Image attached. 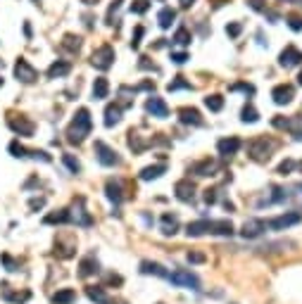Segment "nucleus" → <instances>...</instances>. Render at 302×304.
Masks as SVG:
<instances>
[{"label":"nucleus","mask_w":302,"mask_h":304,"mask_svg":"<svg viewBox=\"0 0 302 304\" xmlns=\"http://www.w3.org/2000/svg\"><path fill=\"white\" fill-rule=\"evenodd\" d=\"M205 105H207V109H212V112H221V107H224V98H221V95H207Z\"/></svg>","instance_id":"34"},{"label":"nucleus","mask_w":302,"mask_h":304,"mask_svg":"<svg viewBox=\"0 0 302 304\" xmlns=\"http://www.w3.org/2000/svg\"><path fill=\"white\" fill-rule=\"evenodd\" d=\"M214 171H217V162H212V159H202L193 167V173H198V176H212Z\"/></svg>","instance_id":"23"},{"label":"nucleus","mask_w":302,"mask_h":304,"mask_svg":"<svg viewBox=\"0 0 302 304\" xmlns=\"http://www.w3.org/2000/svg\"><path fill=\"white\" fill-rule=\"evenodd\" d=\"M83 2H86V5H93V2H98V0H83Z\"/></svg>","instance_id":"56"},{"label":"nucleus","mask_w":302,"mask_h":304,"mask_svg":"<svg viewBox=\"0 0 302 304\" xmlns=\"http://www.w3.org/2000/svg\"><path fill=\"white\" fill-rule=\"evenodd\" d=\"M7 124H10V129H12L14 133H19V135H31V133H34V124L27 119H22V117H19V119L12 117Z\"/></svg>","instance_id":"18"},{"label":"nucleus","mask_w":302,"mask_h":304,"mask_svg":"<svg viewBox=\"0 0 302 304\" xmlns=\"http://www.w3.org/2000/svg\"><path fill=\"white\" fill-rule=\"evenodd\" d=\"M240 119L245 121V124H255V121L260 119V112H257L252 105H245L243 107V112H240Z\"/></svg>","instance_id":"33"},{"label":"nucleus","mask_w":302,"mask_h":304,"mask_svg":"<svg viewBox=\"0 0 302 304\" xmlns=\"http://www.w3.org/2000/svg\"><path fill=\"white\" fill-rule=\"evenodd\" d=\"M167 171V164H155V167H145L143 171H140V178L143 181H152V178H160L162 173Z\"/></svg>","instance_id":"28"},{"label":"nucleus","mask_w":302,"mask_h":304,"mask_svg":"<svg viewBox=\"0 0 302 304\" xmlns=\"http://www.w3.org/2000/svg\"><path fill=\"white\" fill-rule=\"evenodd\" d=\"M148 7H150L148 0H134V2H131V12H136V14H145Z\"/></svg>","instance_id":"37"},{"label":"nucleus","mask_w":302,"mask_h":304,"mask_svg":"<svg viewBox=\"0 0 302 304\" xmlns=\"http://www.w3.org/2000/svg\"><path fill=\"white\" fill-rule=\"evenodd\" d=\"M67 221H71V219H69V212H65V209L57 212V214H48V216H45V224H67Z\"/></svg>","instance_id":"36"},{"label":"nucleus","mask_w":302,"mask_h":304,"mask_svg":"<svg viewBox=\"0 0 302 304\" xmlns=\"http://www.w3.org/2000/svg\"><path fill=\"white\" fill-rule=\"evenodd\" d=\"M86 295H88V300L96 304H112V300L107 297V292L102 290V288H96V285H88L86 288Z\"/></svg>","instance_id":"19"},{"label":"nucleus","mask_w":302,"mask_h":304,"mask_svg":"<svg viewBox=\"0 0 302 304\" xmlns=\"http://www.w3.org/2000/svg\"><path fill=\"white\" fill-rule=\"evenodd\" d=\"M171 40H174L176 45H188V43H191V31H188L186 27H179V31L174 34V38Z\"/></svg>","instance_id":"35"},{"label":"nucleus","mask_w":302,"mask_h":304,"mask_svg":"<svg viewBox=\"0 0 302 304\" xmlns=\"http://www.w3.org/2000/svg\"><path fill=\"white\" fill-rule=\"evenodd\" d=\"M145 109H148V114L157 117V119H165V117H169V107H167V102L162 100V98H157V95H150V98H148Z\"/></svg>","instance_id":"8"},{"label":"nucleus","mask_w":302,"mask_h":304,"mask_svg":"<svg viewBox=\"0 0 302 304\" xmlns=\"http://www.w3.org/2000/svg\"><path fill=\"white\" fill-rule=\"evenodd\" d=\"M105 193H107V198H110L114 204H119V202H122V185H119V181H107V185H105Z\"/></svg>","instance_id":"29"},{"label":"nucleus","mask_w":302,"mask_h":304,"mask_svg":"<svg viewBox=\"0 0 302 304\" xmlns=\"http://www.w3.org/2000/svg\"><path fill=\"white\" fill-rule=\"evenodd\" d=\"M0 86H2V79H0Z\"/></svg>","instance_id":"58"},{"label":"nucleus","mask_w":302,"mask_h":304,"mask_svg":"<svg viewBox=\"0 0 302 304\" xmlns=\"http://www.w3.org/2000/svg\"><path fill=\"white\" fill-rule=\"evenodd\" d=\"M140 38H143V27H136V34H134V38H131V48H134V50L140 45Z\"/></svg>","instance_id":"49"},{"label":"nucleus","mask_w":302,"mask_h":304,"mask_svg":"<svg viewBox=\"0 0 302 304\" xmlns=\"http://www.w3.org/2000/svg\"><path fill=\"white\" fill-rule=\"evenodd\" d=\"M179 88H188V91H191L193 86L188 83V81H183V76H176V81L169 83V91H179Z\"/></svg>","instance_id":"39"},{"label":"nucleus","mask_w":302,"mask_h":304,"mask_svg":"<svg viewBox=\"0 0 302 304\" xmlns=\"http://www.w3.org/2000/svg\"><path fill=\"white\" fill-rule=\"evenodd\" d=\"M188 262L191 264H202L205 262V254L202 252H188Z\"/></svg>","instance_id":"46"},{"label":"nucleus","mask_w":302,"mask_h":304,"mask_svg":"<svg viewBox=\"0 0 302 304\" xmlns=\"http://www.w3.org/2000/svg\"><path fill=\"white\" fill-rule=\"evenodd\" d=\"M69 219H74L76 224H81V226H91V224H93L91 214L83 209V200H79V209L74 207V214H69Z\"/></svg>","instance_id":"22"},{"label":"nucleus","mask_w":302,"mask_h":304,"mask_svg":"<svg viewBox=\"0 0 302 304\" xmlns=\"http://www.w3.org/2000/svg\"><path fill=\"white\" fill-rule=\"evenodd\" d=\"M140 273H155L160 278H169V273L165 271V266L157 264V262H143L140 264Z\"/></svg>","instance_id":"27"},{"label":"nucleus","mask_w":302,"mask_h":304,"mask_svg":"<svg viewBox=\"0 0 302 304\" xmlns=\"http://www.w3.org/2000/svg\"><path fill=\"white\" fill-rule=\"evenodd\" d=\"M107 283H114V285H119V283H122V276H114V273H110V276H107Z\"/></svg>","instance_id":"53"},{"label":"nucleus","mask_w":302,"mask_h":304,"mask_svg":"<svg viewBox=\"0 0 302 304\" xmlns=\"http://www.w3.org/2000/svg\"><path fill=\"white\" fill-rule=\"evenodd\" d=\"M231 91H243V93H250V95H252V93H255V86H250V83H234Z\"/></svg>","instance_id":"48"},{"label":"nucleus","mask_w":302,"mask_h":304,"mask_svg":"<svg viewBox=\"0 0 302 304\" xmlns=\"http://www.w3.org/2000/svg\"><path fill=\"white\" fill-rule=\"evenodd\" d=\"M300 190H302V185H300Z\"/></svg>","instance_id":"59"},{"label":"nucleus","mask_w":302,"mask_h":304,"mask_svg":"<svg viewBox=\"0 0 302 304\" xmlns=\"http://www.w3.org/2000/svg\"><path fill=\"white\" fill-rule=\"evenodd\" d=\"M240 138H235V135H229V138H221L219 143H217V150H219L221 157H231V155H235L238 150H240Z\"/></svg>","instance_id":"12"},{"label":"nucleus","mask_w":302,"mask_h":304,"mask_svg":"<svg viewBox=\"0 0 302 304\" xmlns=\"http://www.w3.org/2000/svg\"><path fill=\"white\" fill-rule=\"evenodd\" d=\"M69 71H71V65H69V62H62V60H57V62L50 65L48 76H50V79H60V76H67Z\"/></svg>","instance_id":"21"},{"label":"nucleus","mask_w":302,"mask_h":304,"mask_svg":"<svg viewBox=\"0 0 302 304\" xmlns=\"http://www.w3.org/2000/svg\"><path fill=\"white\" fill-rule=\"evenodd\" d=\"M247 5H250L252 10H257V12H267V10H269L264 0H247Z\"/></svg>","instance_id":"45"},{"label":"nucleus","mask_w":302,"mask_h":304,"mask_svg":"<svg viewBox=\"0 0 302 304\" xmlns=\"http://www.w3.org/2000/svg\"><path fill=\"white\" fill-rule=\"evenodd\" d=\"M179 119H181V124L202 126V117H200V112H198V109H193V107H181V109H179Z\"/></svg>","instance_id":"16"},{"label":"nucleus","mask_w":302,"mask_h":304,"mask_svg":"<svg viewBox=\"0 0 302 304\" xmlns=\"http://www.w3.org/2000/svg\"><path fill=\"white\" fill-rule=\"evenodd\" d=\"M293 167H295V162H293V159H286V162H281V167H278V173H283V176H286V173L293 171Z\"/></svg>","instance_id":"47"},{"label":"nucleus","mask_w":302,"mask_h":304,"mask_svg":"<svg viewBox=\"0 0 302 304\" xmlns=\"http://www.w3.org/2000/svg\"><path fill=\"white\" fill-rule=\"evenodd\" d=\"M119 121H122V105H107V109H105V126L112 129Z\"/></svg>","instance_id":"20"},{"label":"nucleus","mask_w":302,"mask_h":304,"mask_svg":"<svg viewBox=\"0 0 302 304\" xmlns=\"http://www.w3.org/2000/svg\"><path fill=\"white\" fill-rule=\"evenodd\" d=\"M207 226H209V219H200V221H193V224H188V228H186V233H188L191 238H198V236H205V233H207Z\"/></svg>","instance_id":"26"},{"label":"nucleus","mask_w":302,"mask_h":304,"mask_svg":"<svg viewBox=\"0 0 302 304\" xmlns=\"http://www.w3.org/2000/svg\"><path fill=\"white\" fill-rule=\"evenodd\" d=\"M240 31H243V27H240L238 22H234V24H229V27H226V34H229L231 38H238V36H240Z\"/></svg>","instance_id":"42"},{"label":"nucleus","mask_w":302,"mask_h":304,"mask_svg":"<svg viewBox=\"0 0 302 304\" xmlns=\"http://www.w3.org/2000/svg\"><path fill=\"white\" fill-rule=\"evenodd\" d=\"M179 231V219L174 214H162V233L165 236H174Z\"/></svg>","instance_id":"24"},{"label":"nucleus","mask_w":302,"mask_h":304,"mask_svg":"<svg viewBox=\"0 0 302 304\" xmlns=\"http://www.w3.org/2000/svg\"><path fill=\"white\" fill-rule=\"evenodd\" d=\"M10 152H12L14 157H27V147L19 145L17 140H12V143H10Z\"/></svg>","instance_id":"40"},{"label":"nucleus","mask_w":302,"mask_h":304,"mask_svg":"<svg viewBox=\"0 0 302 304\" xmlns=\"http://www.w3.org/2000/svg\"><path fill=\"white\" fill-rule=\"evenodd\" d=\"M119 5H122V0H114L110 5V12H107V24H114V14L119 12Z\"/></svg>","instance_id":"41"},{"label":"nucleus","mask_w":302,"mask_h":304,"mask_svg":"<svg viewBox=\"0 0 302 304\" xmlns=\"http://www.w3.org/2000/svg\"><path fill=\"white\" fill-rule=\"evenodd\" d=\"M174 193H176V198L181 202H193V198H195V185L188 178H183V181H179V183L174 185Z\"/></svg>","instance_id":"13"},{"label":"nucleus","mask_w":302,"mask_h":304,"mask_svg":"<svg viewBox=\"0 0 302 304\" xmlns=\"http://www.w3.org/2000/svg\"><path fill=\"white\" fill-rule=\"evenodd\" d=\"M110 95V83H107V79H96V83H93V98L96 100H105Z\"/></svg>","instance_id":"25"},{"label":"nucleus","mask_w":302,"mask_h":304,"mask_svg":"<svg viewBox=\"0 0 302 304\" xmlns=\"http://www.w3.org/2000/svg\"><path fill=\"white\" fill-rule=\"evenodd\" d=\"M62 48H65V50H69V53H79V50H81V38H79V36H71V34H67V36H65V40H62Z\"/></svg>","instance_id":"32"},{"label":"nucleus","mask_w":302,"mask_h":304,"mask_svg":"<svg viewBox=\"0 0 302 304\" xmlns=\"http://www.w3.org/2000/svg\"><path fill=\"white\" fill-rule=\"evenodd\" d=\"M271 98H274L276 105H288V102H293V98H295V88L290 83H281V86H276L274 91H271Z\"/></svg>","instance_id":"10"},{"label":"nucleus","mask_w":302,"mask_h":304,"mask_svg":"<svg viewBox=\"0 0 302 304\" xmlns=\"http://www.w3.org/2000/svg\"><path fill=\"white\" fill-rule=\"evenodd\" d=\"M207 233H212V236H231V233H234V224L226 221V219H221V221H209Z\"/></svg>","instance_id":"17"},{"label":"nucleus","mask_w":302,"mask_h":304,"mask_svg":"<svg viewBox=\"0 0 302 304\" xmlns=\"http://www.w3.org/2000/svg\"><path fill=\"white\" fill-rule=\"evenodd\" d=\"M193 2H195V0H179V5H181V7H191Z\"/></svg>","instance_id":"54"},{"label":"nucleus","mask_w":302,"mask_h":304,"mask_svg":"<svg viewBox=\"0 0 302 304\" xmlns=\"http://www.w3.org/2000/svg\"><path fill=\"white\" fill-rule=\"evenodd\" d=\"M91 126H93V121H91V112L81 107L76 114H74V121H71V126H69L67 131V140L69 143H83V138L91 133Z\"/></svg>","instance_id":"1"},{"label":"nucleus","mask_w":302,"mask_h":304,"mask_svg":"<svg viewBox=\"0 0 302 304\" xmlns=\"http://www.w3.org/2000/svg\"><path fill=\"white\" fill-rule=\"evenodd\" d=\"M298 83H300V86H302V71H300V76H298Z\"/></svg>","instance_id":"57"},{"label":"nucleus","mask_w":302,"mask_h":304,"mask_svg":"<svg viewBox=\"0 0 302 304\" xmlns=\"http://www.w3.org/2000/svg\"><path fill=\"white\" fill-rule=\"evenodd\" d=\"M274 147H276L274 140H269L267 135H260V138H255V140L247 143V152H250V157L255 159V162H267V159L271 157Z\"/></svg>","instance_id":"2"},{"label":"nucleus","mask_w":302,"mask_h":304,"mask_svg":"<svg viewBox=\"0 0 302 304\" xmlns=\"http://www.w3.org/2000/svg\"><path fill=\"white\" fill-rule=\"evenodd\" d=\"M274 124L276 129H286V131H290L293 135H295V140H302V131L298 129V124L300 121H295V119H286V117H274Z\"/></svg>","instance_id":"14"},{"label":"nucleus","mask_w":302,"mask_h":304,"mask_svg":"<svg viewBox=\"0 0 302 304\" xmlns=\"http://www.w3.org/2000/svg\"><path fill=\"white\" fill-rule=\"evenodd\" d=\"M91 65L96 67V69H100V71L110 69L114 65V48L112 45H100L96 53H93V57H91Z\"/></svg>","instance_id":"3"},{"label":"nucleus","mask_w":302,"mask_h":304,"mask_svg":"<svg viewBox=\"0 0 302 304\" xmlns=\"http://www.w3.org/2000/svg\"><path fill=\"white\" fill-rule=\"evenodd\" d=\"M96 155H98V162L102 164V167H117L122 159H119V155L112 150V147H107L102 140H98L96 143Z\"/></svg>","instance_id":"6"},{"label":"nucleus","mask_w":302,"mask_h":304,"mask_svg":"<svg viewBox=\"0 0 302 304\" xmlns=\"http://www.w3.org/2000/svg\"><path fill=\"white\" fill-rule=\"evenodd\" d=\"M302 62V53L295 48V45H288L283 53L278 55V65L286 67V69H290V67H298Z\"/></svg>","instance_id":"11"},{"label":"nucleus","mask_w":302,"mask_h":304,"mask_svg":"<svg viewBox=\"0 0 302 304\" xmlns=\"http://www.w3.org/2000/svg\"><path fill=\"white\" fill-rule=\"evenodd\" d=\"M169 280L174 283V285H179V288H188V290H200V280L195 273L191 271H186V269H181V271H174V273H169Z\"/></svg>","instance_id":"4"},{"label":"nucleus","mask_w":302,"mask_h":304,"mask_svg":"<svg viewBox=\"0 0 302 304\" xmlns=\"http://www.w3.org/2000/svg\"><path fill=\"white\" fill-rule=\"evenodd\" d=\"M62 159H65V164L69 167V171H71V173H79V171H81V164H79V159H74L71 155H65Z\"/></svg>","instance_id":"38"},{"label":"nucleus","mask_w":302,"mask_h":304,"mask_svg":"<svg viewBox=\"0 0 302 304\" xmlns=\"http://www.w3.org/2000/svg\"><path fill=\"white\" fill-rule=\"evenodd\" d=\"M76 300V292L71 290V288H67V290H60L53 295V302L55 304H71Z\"/></svg>","instance_id":"31"},{"label":"nucleus","mask_w":302,"mask_h":304,"mask_svg":"<svg viewBox=\"0 0 302 304\" xmlns=\"http://www.w3.org/2000/svg\"><path fill=\"white\" fill-rule=\"evenodd\" d=\"M300 221H302L300 212H286V214H281V216H276V219H271V221H267V226L274 228V231H283V228H290V226L300 224Z\"/></svg>","instance_id":"7"},{"label":"nucleus","mask_w":302,"mask_h":304,"mask_svg":"<svg viewBox=\"0 0 302 304\" xmlns=\"http://www.w3.org/2000/svg\"><path fill=\"white\" fill-rule=\"evenodd\" d=\"M136 91H131V88H126V86H122L119 88V95H134ZM124 105H131V98H124Z\"/></svg>","instance_id":"50"},{"label":"nucleus","mask_w":302,"mask_h":304,"mask_svg":"<svg viewBox=\"0 0 302 304\" xmlns=\"http://www.w3.org/2000/svg\"><path fill=\"white\" fill-rule=\"evenodd\" d=\"M267 231V221H262V219H247L245 224H243V238L252 240V238H260L262 233Z\"/></svg>","instance_id":"9"},{"label":"nucleus","mask_w":302,"mask_h":304,"mask_svg":"<svg viewBox=\"0 0 302 304\" xmlns=\"http://www.w3.org/2000/svg\"><path fill=\"white\" fill-rule=\"evenodd\" d=\"M174 19H176V12L171 10V7H162L160 14H157V22H160V27L162 29H169L174 24Z\"/></svg>","instance_id":"30"},{"label":"nucleus","mask_w":302,"mask_h":304,"mask_svg":"<svg viewBox=\"0 0 302 304\" xmlns=\"http://www.w3.org/2000/svg\"><path fill=\"white\" fill-rule=\"evenodd\" d=\"M14 76H17V81H22V83H34V81L38 79V71L29 65L24 57H19L17 65H14Z\"/></svg>","instance_id":"5"},{"label":"nucleus","mask_w":302,"mask_h":304,"mask_svg":"<svg viewBox=\"0 0 302 304\" xmlns=\"http://www.w3.org/2000/svg\"><path fill=\"white\" fill-rule=\"evenodd\" d=\"M186 60H188L186 53H171V62H176V65H183Z\"/></svg>","instance_id":"51"},{"label":"nucleus","mask_w":302,"mask_h":304,"mask_svg":"<svg viewBox=\"0 0 302 304\" xmlns=\"http://www.w3.org/2000/svg\"><path fill=\"white\" fill-rule=\"evenodd\" d=\"M98 271H100V264H98V259L93 254H88V257H83L81 264H79V276L88 278V276H96Z\"/></svg>","instance_id":"15"},{"label":"nucleus","mask_w":302,"mask_h":304,"mask_svg":"<svg viewBox=\"0 0 302 304\" xmlns=\"http://www.w3.org/2000/svg\"><path fill=\"white\" fill-rule=\"evenodd\" d=\"M31 207L36 209V207H43V200H31Z\"/></svg>","instance_id":"55"},{"label":"nucleus","mask_w":302,"mask_h":304,"mask_svg":"<svg viewBox=\"0 0 302 304\" xmlns=\"http://www.w3.org/2000/svg\"><path fill=\"white\" fill-rule=\"evenodd\" d=\"M288 27L293 31H302V17H295V14H290L288 17Z\"/></svg>","instance_id":"44"},{"label":"nucleus","mask_w":302,"mask_h":304,"mask_svg":"<svg viewBox=\"0 0 302 304\" xmlns=\"http://www.w3.org/2000/svg\"><path fill=\"white\" fill-rule=\"evenodd\" d=\"M219 198V188H212V190H205V202L207 204H214Z\"/></svg>","instance_id":"43"},{"label":"nucleus","mask_w":302,"mask_h":304,"mask_svg":"<svg viewBox=\"0 0 302 304\" xmlns=\"http://www.w3.org/2000/svg\"><path fill=\"white\" fill-rule=\"evenodd\" d=\"M138 67H140V69H155V65H150V62H148V57H140Z\"/></svg>","instance_id":"52"}]
</instances>
